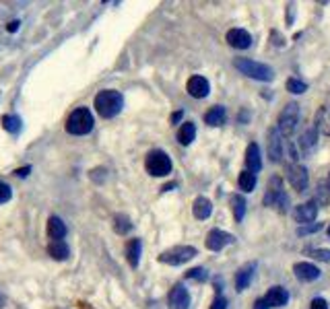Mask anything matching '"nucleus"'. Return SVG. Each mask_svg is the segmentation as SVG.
<instances>
[{
  "instance_id": "bb28decb",
  "label": "nucleus",
  "mask_w": 330,
  "mask_h": 309,
  "mask_svg": "<svg viewBox=\"0 0 330 309\" xmlns=\"http://www.w3.org/2000/svg\"><path fill=\"white\" fill-rule=\"evenodd\" d=\"M231 202H233V215H235V221H238V223L244 221V217H246V198H244L242 194H235V196L231 198Z\"/></svg>"
},
{
  "instance_id": "ddd939ff",
  "label": "nucleus",
  "mask_w": 330,
  "mask_h": 309,
  "mask_svg": "<svg viewBox=\"0 0 330 309\" xmlns=\"http://www.w3.org/2000/svg\"><path fill=\"white\" fill-rule=\"evenodd\" d=\"M293 217H295V221H297V223H301V225H310V223H314V221H316V217H318V204H316V202L299 204L297 209L293 211Z\"/></svg>"
},
{
  "instance_id": "7c9ffc66",
  "label": "nucleus",
  "mask_w": 330,
  "mask_h": 309,
  "mask_svg": "<svg viewBox=\"0 0 330 309\" xmlns=\"http://www.w3.org/2000/svg\"><path fill=\"white\" fill-rule=\"evenodd\" d=\"M186 278L196 280V282H204V280L208 278V270H206V268H202V266L192 268V270H188V272H186Z\"/></svg>"
},
{
  "instance_id": "393cba45",
  "label": "nucleus",
  "mask_w": 330,
  "mask_h": 309,
  "mask_svg": "<svg viewBox=\"0 0 330 309\" xmlns=\"http://www.w3.org/2000/svg\"><path fill=\"white\" fill-rule=\"evenodd\" d=\"M194 138H196V126L192 122H184L180 126V130H178V142L188 146V144H192Z\"/></svg>"
},
{
  "instance_id": "58836bf2",
  "label": "nucleus",
  "mask_w": 330,
  "mask_h": 309,
  "mask_svg": "<svg viewBox=\"0 0 330 309\" xmlns=\"http://www.w3.org/2000/svg\"><path fill=\"white\" fill-rule=\"evenodd\" d=\"M7 29H9V31H17V29H19V21H11Z\"/></svg>"
},
{
  "instance_id": "f8f14e48",
  "label": "nucleus",
  "mask_w": 330,
  "mask_h": 309,
  "mask_svg": "<svg viewBox=\"0 0 330 309\" xmlns=\"http://www.w3.org/2000/svg\"><path fill=\"white\" fill-rule=\"evenodd\" d=\"M170 307L172 309H190V293H188V289L182 282H178L172 289V293H170Z\"/></svg>"
},
{
  "instance_id": "79ce46f5",
  "label": "nucleus",
  "mask_w": 330,
  "mask_h": 309,
  "mask_svg": "<svg viewBox=\"0 0 330 309\" xmlns=\"http://www.w3.org/2000/svg\"><path fill=\"white\" fill-rule=\"evenodd\" d=\"M326 188H328V192H330V173H328V179H326Z\"/></svg>"
},
{
  "instance_id": "a211bd4d",
  "label": "nucleus",
  "mask_w": 330,
  "mask_h": 309,
  "mask_svg": "<svg viewBox=\"0 0 330 309\" xmlns=\"http://www.w3.org/2000/svg\"><path fill=\"white\" fill-rule=\"evenodd\" d=\"M210 213H213V204H210V200H208L206 196H198V198L194 200V204H192V215H194L198 221H204V219L210 217Z\"/></svg>"
},
{
  "instance_id": "9d476101",
  "label": "nucleus",
  "mask_w": 330,
  "mask_h": 309,
  "mask_svg": "<svg viewBox=\"0 0 330 309\" xmlns=\"http://www.w3.org/2000/svg\"><path fill=\"white\" fill-rule=\"evenodd\" d=\"M316 146H318V130H316V126H308L297 140L299 154H312L316 150Z\"/></svg>"
},
{
  "instance_id": "f3484780",
  "label": "nucleus",
  "mask_w": 330,
  "mask_h": 309,
  "mask_svg": "<svg viewBox=\"0 0 330 309\" xmlns=\"http://www.w3.org/2000/svg\"><path fill=\"white\" fill-rule=\"evenodd\" d=\"M246 167L252 173H258L262 169V159H260V148L256 142H250L246 148Z\"/></svg>"
},
{
  "instance_id": "a878e982",
  "label": "nucleus",
  "mask_w": 330,
  "mask_h": 309,
  "mask_svg": "<svg viewBox=\"0 0 330 309\" xmlns=\"http://www.w3.org/2000/svg\"><path fill=\"white\" fill-rule=\"evenodd\" d=\"M238 184H240V190L242 192H252L254 188H256V173H252V171H242L240 173V177H238Z\"/></svg>"
},
{
  "instance_id": "4be33fe9",
  "label": "nucleus",
  "mask_w": 330,
  "mask_h": 309,
  "mask_svg": "<svg viewBox=\"0 0 330 309\" xmlns=\"http://www.w3.org/2000/svg\"><path fill=\"white\" fill-rule=\"evenodd\" d=\"M254 268H256V264H246V266H242L235 272V289L238 291H246L248 289V285L252 280V274H254Z\"/></svg>"
},
{
  "instance_id": "6ab92c4d",
  "label": "nucleus",
  "mask_w": 330,
  "mask_h": 309,
  "mask_svg": "<svg viewBox=\"0 0 330 309\" xmlns=\"http://www.w3.org/2000/svg\"><path fill=\"white\" fill-rule=\"evenodd\" d=\"M314 126L318 132L330 136V106H322L318 112H316V120H314Z\"/></svg>"
},
{
  "instance_id": "423d86ee",
  "label": "nucleus",
  "mask_w": 330,
  "mask_h": 309,
  "mask_svg": "<svg viewBox=\"0 0 330 309\" xmlns=\"http://www.w3.org/2000/svg\"><path fill=\"white\" fill-rule=\"evenodd\" d=\"M297 124H299V106H297L295 101H291V103H287V106L283 108V112L279 114L277 130H279V132L283 134V138H285V136H291V134L295 132Z\"/></svg>"
},
{
  "instance_id": "4468645a",
  "label": "nucleus",
  "mask_w": 330,
  "mask_h": 309,
  "mask_svg": "<svg viewBox=\"0 0 330 309\" xmlns=\"http://www.w3.org/2000/svg\"><path fill=\"white\" fill-rule=\"evenodd\" d=\"M227 43L238 49H246L252 45V35L246 29H229L227 31Z\"/></svg>"
},
{
  "instance_id": "a19ab883",
  "label": "nucleus",
  "mask_w": 330,
  "mask_h": 309,
  "mask_svg": "<svg viewBox=\"0 0 330 309\" xmlns=\"http://www.w3.org/2000/svg\"><path fill=\"white\" fill-rule=\"evenodd\" d=\"M180 120H182V112H176L174 118H172V122H180Z\"/></svg>"
},
{
  "instance_id": "f704fd0d",
  "label": "nucleus",
  "mask_w": 330,
  "mask_h": 309,
  "mask_svg": "<svg viewBox=\"0 0 330 309\" xmlns=\"http://www.w3.org/2000/svg\"><path fill=\"white\" fill-rule=\"evenodd\" d=\"M210 309H227V299L223 295H217L213 305H210Z\"/></svg>"
},
{
  "instance_id": "9b49d317",
  "label": "nucleus",
  "mask_w": 330,
  "mask_h": 309,
  "mask_svg": "<svg viewBox=\"0 0 330 309\" xmlns=\"http://www.w3.org/2000/svg\"><path fill=\"white\" fill-rule=\"evenodd\" d=\"M293 272H295V278L301 280V282H314L320 278V268L314 266L312 262H297L293 264Z\"/></svg>"
},
{
  "instance_id": "6e6552de",
  "label": "nucleus",
  "mask_w": 330,
  "mask_h": 309,
  "mask_svg": "<svg viewBox=\"0 0 330 309\" xmlns=\"http://www.w3.org/2000/svg\"><path fill=\"white\" fill-rule=\"evenodd\" d=\"M233 241H235L233 235L227 233V231H223V229H210L208 235H206V247L210 251H221V249H225Z\"/></svg>"
},
{
  "instance_id": "20e7f679",
  "label": "nucleus",
  "mask_w": 330,
  "mask_h": 309,
  "mask_svg": "<svg viewBox=\"0 0 330 309\" xmlns=\"http://www.w3.org/2000/svg\"><path fill=\"white\" fill-rule=\"evenodd\" d=\"M145 169L155 175V177H165V175H170L172 171V159H170V154L161 150V148H155L151 150L147 157H145Z\"/></svg>"
},
{
  "instance_id": "7ed1b4c3",
  "label": "nucleus",
  "mask_w": 330,
  "mask_h": 309,
  "mask_svg": "<svg viewBox=\"0 0 330 309\" xmlns=\"http://www.w3.org/2000/svg\"><path fill=\"white\" fill-rule=\"evenodd\" d=\"M93 114L87 108H77L66 120V132L73 136H85L93 130Z\"/></svg>"
},
{
  "instance_id": "ea45409f",
  "label": "nucleus",
  "mask_w": 330,
  "mask_h": 309,
  "mask_svg": "<svg viewBox=\"0 0 330 309\" xmlns=\"http://www.w3.org/2000/svg\"><path fill=\"white\" fill-rule=\"evenodd\" d=\"M15 173H17L19 177H25V175L29 173V167H23V169H19V171H15Z\"/></svg>"
},
{
  "instance_id": "72a5a7b5",
  "label": "nucleus",
  "mask_w": 330,
  "mask_h": 309,
  "mask_svg": "<svg viewBox=\"0 0 330 309\" xmlns=\"http://www.w3.org/2000/svg\"><path fill=\"white\" fill-rule=\"evenodd\" d=\"M11 196H13L11 186H9V184H5V182H0V204L9 202V200H11Z\"/></svg>"
},
{
  "instance_id": "c85d7f7f",
  "label": "nucleus",
  "mask_w": 330,
  "mask_h": 309,
  "mask_svg": "<svg viewBox=\"0 0 330 309\" xmlns=\"http://www.w3.org/2000/svg\"><path fill=\"white\" fill-rule=\"evenodd\" d=\"M3 128L11 134H17L21 130V120L17 116H3Z\"/></svg>"
},
{
  "instance_id": "f257e3e1",
  "label": "nucleus",
  "mask_w": 330,
  "mask_h": 309,
  "mask_svg": "<svg viewBox=\"0 0 330 309\" xmlns=\"http://www.w3.org/2000/svg\"><path fill=\"white\" fill-rule=\"evenodd\" d=\"M124 108V97L120 91L105 89L95 95V110L101 118H116Z\"/></svg>"
},
{
  "instance_id": "f03ea898",
  "label": "nucleus",
  "mask_w": 330,
  "mask_h": 309,
  "mask_svg": "<svg viewBox=\"0 0 330 309\" xmlns=\"http://www.w3.org/2000/svg\"><path fill=\"white\" fill-rule=\"evenodd\" d=\"M233 66L246 74L248 79H254V81H272L274 79V70L262 62H256L252 58H235L233 60Z\"/></svg>"
},
{
  "instance_id": "aec40b11",
  "label": "nucleus",
  "mask_w": 330,
  "mask_h": 309,
  "mask_svg": "<svg viewBox=\"0 0 330 309\" xmlns=\"http://www.w3.org/2000/svg\"><path fill=\"white\" fill-rule=\"evenodd\" d=\"M48 253L54 258V260L62 262V260H66V258L70 255V249H68V245L62 239H52L50 245H48Z\"/></svg>"
},
{
  "instance_id": "473e14b6",
  "label": "nucleus",
  "mask_w": 330,
  "mask_h": 309,
  "mask_svg": "<svg viewBox=\"0 0 330 309\" xmlns=\"http://www.w3.org/2000/svg\"><path fill=\"white\" fill-rule=\"evenodd\" d=\"M322 223H310V225H301V227H297V235H310V233H318V231H322Z\"/></svg>"
},
{
  "instance_id": "cd10ccee",
  "label": "nucleus",
  "mask_w": 330,
  "mask_h": 309,
  "mask_svg": "<svg viewBox=\"0 0 330 309\" xmlns=\"http://www.w3.org/2000/svg\"><path fill=\"white\" fill-rule=\"evenodd\" d=\"M130 229H132V223H130V219H128L126 215H116V217H114V231H116V233L126 235Z\"/></svg>"
},
{
  "instance_id": "5701e85b",
  "label": "nucleus",
  "mask_w": 330,
  "mask_h": 309,
  "mask_svg": "<svg viewBox=\"0 0 330 309\" xmlns=\"http://www.w3.org/2000/svg\"><path fill=\"white\" fill-rule=\"evenodd\" d=\"M140 251H143L140 239H130V241L126 243V260H128V264H130L132 268H136L138 262H140Z\"/></svg>"
},
{
  "instance_id": "412c9836",
  "label": "nucleus",
  "mask_w": 330,
  "mask_h": 309,
  "mask_svg": "<svg viewBox=\"0 0 330 309\" xmlns=\"http://www.w3.org/2000/svg\"><path fill=\"white\" fill-rule=\"evenodd\" d=\"M48 235H50L52 239H62V237L66 235V225H64V221H62L60 217L52 215V217L48 219Z\"/></svg>"
},
{
  "instance_id": "1a4fd4ad",
  "label": "nucleus",
  "mask_w": 330,
  "mask_h": 309,
  "mask_svg": "<svg viewBox=\"0 0 330 309\" xmlns=\"http://www.w3.org/2000/svg\"><path fill=\"white\" fill-rule=\"evenodd\" d=\"M283 144H285L283 134L277 128H272L268 132V159L272 163H279L281 161V157H283Z\"/></svg>"
},
{
  "instance_id": "e433bc0d",
  "label": "nucleus",
  "mask_w": 330,
  "mask_h": 309,
  "mask_svg": "<svg viewBox=\"0 0 330 309\" xmlns=\"http://www.w3.org/2000/svg\"><path fill=\"white\" fill-rule=\"evenodd\" d=\"M318 190H320V192H318V204H326V202H328V190H326L324 186H320Z\"/></svg>"
},
{
  "instance_id": "2f4dec72",
  "label": "nucleus",
  "mask_w": 330,
  "mask_h": 309,
  "mask_svg": "<svg viewBox=\"0 0 330 309\" xmlns=\"http://www.w3.org/2000/svg\"><path fill=\"white\" fill-rule=\"evenodd\" d=\"M305 253H308V255H312L314 260H320V262H330V249L320 247V249H308Z\"/></svg>"
},
{
  "instance_id": "dca6fc26",
  "label": "nucleus",
  "mask_w": 330,
  "mask_h": 309,
  "mask_svg": "<svg viewBox=\"0 0 330 309\" xmlns=\"http://www.w3.org/2000/svg\"><path fill=\"white\" fill-rule=\"evenodd\" d=\"M264 301L268 303V307H285L289 301V293L283 287H270L264 295Z\"/></svg>"
},
{
  "instance_id": "c756f323",
  "label": "nucleus",
  "mask_w": 330,
  "mask_h": 309,
  "mask_svg": "<svg viewBox=\"0 0 330 309\" xmlns=\"http://www.w3.org/2000/svg\"><path fill=\"white\" fill-rule=\"evenodd\" d=\"M287 91L293 93V95H301V93L308 91V83H303L299 79H289L287 81Z\"/></svg>"
},
{
  "instance_id": "39448f33",
  "label": "nucleus",
  "mask_w": 330,
  "mask_h": 309,
  "mask_svg": "<svg viewBox=\"0 0 330 309\" xmlns=\"http://www.w3.org/2000/svg\"><path fill=\"white\" fill-rule=\"evenodd\" d=\"M196 253L198 251L192 245H176V247H170V249H165L163 253H159V262L170 264V266H182L188 260H192Z\"/></svg>"
},
{
  "instance_id": "c9c22d12",
  "label": "nucleus",
  "mask_w": 330,
  "mask_h": 309,
  "mask_svg": "<svg viewBox=\"0 0 330 309\" xmlns=\"http://www.w3.org/2000/svg\"><path fill=\"white\" fill-rule=\"evenodd\" d=\"M310 309H328V303H326V299H322V297H316V299H312V303H310Z\"/></svg>"
},
{
  "instance_id": "4c0bfd02",
  "label": "nucleus",
  "mask_w": 330,
  "mask_h": 309,
  "mask_svg": "<svg viewBox=\"0 0 330 309\" xmlns=\"http://www.w3.org/2000/svg\"><path fill=\"white\" fill-rule=\"evenodd\" d=\"M254 309H268V303L264 301V297H262V299H256V301H254Z\"/></svg>"
},
{
  "instance_id": "b1692460",
  "label": "nucleus",
  "mask_w": 330,
  "mask_h": 309,
  "mask_svg": "<svg viewBox=\"0 0 330 309\" xmlns=\"http://www.w3.org/2000/svg\"><path fill=\"white\" fill-rule=\"evenodd\" d=\"M225 118H227L225 108H223V106H215V108H210V110L206 112L204 122H206L208 126H221V124H225Z\"/></svg>"
},
{
  "instance_id": "37998d69",
  "label": "nucleus",
  "mask_w": 330,
  "mask_h": 309,
  "mask_svg": "<svg viewBox=\"0 0 330 309\" xmlns=\"http://www.w3.org/2000/svg\"><path fill=\"white\" fill-rule=\"evenodd\" d=\"M3 303H5V299H3V297H0V307H3Z\"/></svg>"
},
{
  "instance_id": "0eeeda50",
  "label": "nucleus",
  "mask_w": 330,
  "mask_h": 309,
  "mask_svg": "<svg viewBox=\"0 0 330 309\" xmlns=\"http://www.w3.org/2000/svg\"><path fill=\"white\" fill-rule=\"evenodd\" d=\"M287 182L291 184V188H293V190H297V192H305V190H308V184H310L308 169H305V167H301L299 163L289 165V167H287Z\"/></svg>"
},
{
  "instance_id": "c03bdc74",
  "label": "nucleus",
  "mask_w": 330,
  "mask_h": 309,
  "mask_svg": "<svg viewBox=\"0 0 330 309\" xmlns=\"http://www.w3.org/2000/svg\"><path fill=\"white\" fill-rule=\"evenodd\" d=\"M326 233H328V237H330V227H328V229H326Z\"/></svg>"
},
{
  "instance_id": "2eb2a0df",
  "label": "nucleus",
  "mask_w": 330,
  "mask_h": 309,
  "mask_svg": "<svg viewBox=\"0 0 330 309\" xmlns=\"http://www.w3.org/2000/svg\"><path fill=\"white\" fill-rule=\"evenodd\" d=\"M208 91H210V85H208V81H206L204 76H200V74L190 76V81H188V93H190L194 99L206 97Z\"/></svg>"
}]
</instances>
